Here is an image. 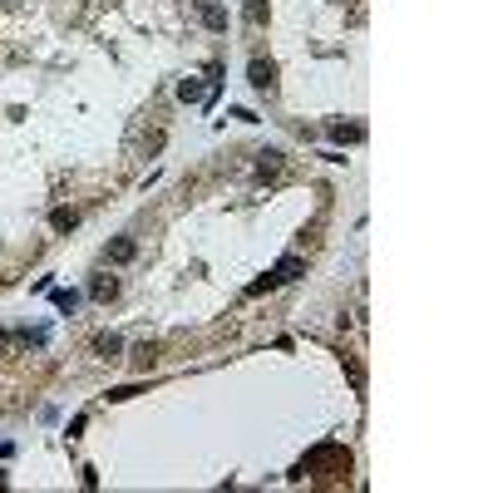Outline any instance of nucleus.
I'll list each match as a JSON object with an SVG mask.
<instances>
[{"label": "nucleus", "mask_w": 493, "mask_h": 493, "mask_svg": "<svg viewBox=\"0 0 493 493\" xmlns=\"http://www.w3.org/2000/svg\"><path fill=\"white\" fill-rule=\"evenodd\" d=\"M296 277H306V257H296V252H287L262 282H252L246 287V296H262V291H272V287H287V282H296Z\"/></svg>", "instance_id": "f257e3e1"}, {"label": "nucleus", "mask_w": 493, "mask_h": 493, "mask_svg": "<svg viewBox=\"0 0 493 493\" xmlns=\"http://www.w3.org/2000/svg\"><path fill=\"white\" fill-rule=\"evenodd\" d=\"M246 84H252V89H257V94H272V89H277V65H272V60H262V55H257V60H252V65H246Z\"/></svg>", "instance_id": "f03ea898"}, {"label": "nucleus", "mask_w": 493, "mask_h": 493, "mask_svg": "<svg viewBox=\"0 0 493 493\" xmlns=\"http://www.w3.org/2000/svg\"><path fill=\"white\" fill-rule=\"evenodd\" d=\"M178 99H183V104H212V99H217V84L207 89L202 79H183V84H178Z\"/></svg>", "instance_id": "7ed1b4c3"}, {"label": "nucleus", "mask_w": 493, "mask_h": 493, "mask_svg": "<svg viewBox=\"0 0 493 493\" xmlns=\"http://www.w3.org/2000/svg\"><path fill=\"white\" fill-rule=\"evenodd\" d=\"M197 20H202L207 30H217V35L227 30V11L217 6V0H197Z\"/></svg>", "instance_id": "20e7f679"}, {"label": "nucleus", "mask_w": 493, "mask_h": 493, "mask_svg": "<svg viewBox=\"0 0 493 493\" xmlns=\"http://www.w3.org/2000/svg\"><path fill=\"white\" fill-rule=\"evenodd\" d=\"M104 257H109L114 267H124V262H133V257H138V242H133V237H114Z\"/></svg>", "instance_id": "39448f33"}, {"label": "nucleus", "mask_w": 493, "mask_h": 493, "mask_svg": "<svg viewBox=\"0 0 493 493\" xmlns=\"http://www.w3.org/2000/svg\"><path fill=\"white\" fill-rule=\"evenodd\" d=\"M119 350H124V336H114V331L94 341V355H99V360H119Z\"/></svg>", "instance_id": "423d86ee"}, {"label": "nucleus", "mask_w": 493, "mask_h": 493, "mask_svg": "<svg viewBox=\"0 0 493 493\" xmlns=\"http://www.w3.org/2000/svg\"><path fill=\"white\" fill-rule=\"evenodd\" d=\"M331 138L336 143H360L365 138V124H331Z\"/></svg>", "instance_id": "0eeeda50"}, {"label": "nucleus", "mask_w": 493, "mask_h": 493, "mask_svg": "<svg viewBox=\"0 0 493 493\" xmlns=\"http://www.w3.org/2000/svg\"><path fill=\"white\" fill-rule=\"evenodd\" d=\"M50 227H55V232H74V227H79V212H74V207H55V212H50Z\"/></svg>", "instance_id": "6e6552de"}, {"label": "nucleus", "mask_w": 493, "mask_h": 493, "mask_svg": "<svg viewBox=\"0 0 493 493\" xmlns=\"http://www.w3.org/2000/svg\"><path fill=\"white\" fill-rule=\"evenodd\" d=\"M272 173H282V153H277V148L257 153V178H272Z\"/></svg>", "instance_id": "1a4fd4ad"}, {"label": "nucleus", "mask_w": 493, "mask_h": 493, "mask_svg": "<svg viewBox=\"0 0 493 493\" xmlns=\"http://www.w3.org/2000/svg\"><path fill=\"white\" fill-rule=\"evenodd\" d=\"M89 296H94V301H114V296H119V282H114V277H94Z\"/></svg>", "instance_id": "9d476101"}, {"label": "nucleus", "mask_w": 493, "mask_h": 493, "mask_svg": "<svg viewBox=\"0 0 493 493\" xmlns=\"http://www.w3.org/2000/svg\"><path fill=\"white\" fill-rule=\"evenodd\" d=\"M246 20L262 25V20H267V0H246Z\"/></svg>", "instance_id": "9b49d317"}, {"label": "nucleus", "mask_w": 493, "mask_h": 493, "mask_svg": "<svg viewBox=\"0 0 493 493\" xmlns=\"http://www.w3.org/2000/svg\"><path fill=\"white\" fill-rule=\"evenodd\" d=\"M55 306H60V311H74V306H79V291H55Z\"/></svg>", "instance_id": "f8f14e48"}, {"label": "nucleus", "mask_w": 493, "mask_h": 493, "mask_svg": "<svg viewBox=\"0 0 493 493\" xmlns=\"http://www.w3.org/2000/svg\"><path fill=\"white\" fill-rule=\"evenodd\" d=\"M0 346H6V331H0Z\"/></svg>", "instance_id": "ddd939ff"}]
</instances>
